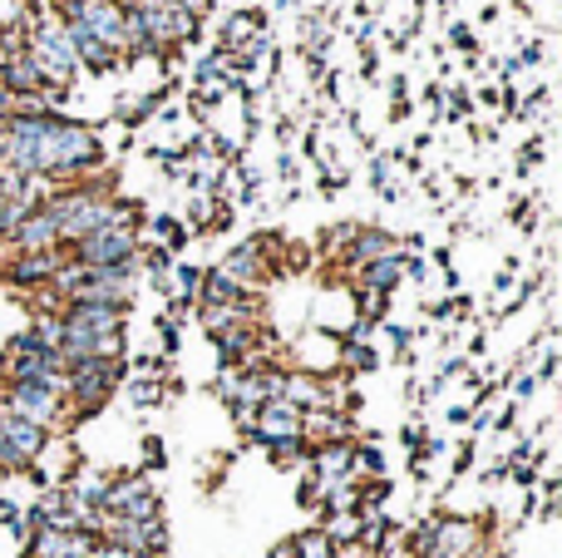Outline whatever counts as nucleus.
Segmentation results:
<instances>
[{
  "mask_svg": "<svg viewBox=\"0 0 562 558\" xmlns=\"http://www.w3.org/2000/svg\"><path fill=\"white\" fill-rule=\"evenodd\" d=\"M158 104H164V89H148V94H134V99H124V104H119V124L138 129V124H144V119H148V114H154Z\"/></svg>",
  "mask_w": 562,
  "mask_h": 558,
  "instance_id": "f8f14e48",
  "label": "nucleus"
},
{
  "mask_svg": "<svg viewBox=\"0 0 562 558\" xmlns=\"http://www.w3.org/2000/svg\"><path fill=\"white\" fill-rule=\"evenodd\" d=\"M262 306L257 302H233V306H198V326H203L207 336H223V332H233V326H243V322H262Z\"/></svg>",
  "mask_w": 562,
  "mask_h": 558,
  "instance_id": "9d476101",
  "label": "nucleus"
},
{
  "mask_svg": "<svg viewBox=\"0 0 562 558\" xmlns=\"http://www.w3.org/2000/svg\"><path fill=\"white\" fill-rule=\"evenodd\" d=\"M449 40H454L459 49H474V30L469 25H449Z\"/></svg>",
  "mask_w": 562,
  "mask_h": 558,
  "instance_id": "f3484780",
  "label": "nucleus"
},
{
  "mask_svg": "<svg viewBox=\"0 0 562 558\" xmlns=\"http://www.w3.org/2000/svg\"><path fill=\"white\" fill-rule=\"evenodd\" d=\"M217 272H223L227 282H237V287H243L247 297H257V292H262V287H267V282H272V277H277L272 267L262 263V253H257L252 243H237L233 253H227L223 263H217Z\"/></svg>",
  "mask_w": 562,
  "mask_h": 558,
  "instance_id": "39448f33",
  "label": "nucleus"
},
{
  "mask_svg": "<svg viewBox=\"0 0 562 558\" xmlns=\"http://www.w3.org/2000/svg\"><path fill=\"white\" fill-rule=\"evenodd\" d=\"M0 405L20 421L40 425L45 435L69 431V411H65V395L49 391V386H0Z\"/></svg>",
  "mask_w": 562,
  "mask_h": 558,
  "instance_id": "f03ea898",
  "label": "nucleus"
},
{
  "mask_svg": "<svg viewBox=\"0 0 562 558\" xmlns=\"http://www.w3.org/2000/svg\"><path fill=\"white\" fill-rule=\"evenodd\" d=\"M94 558H144V554L124 549V544H104V539H99V544H94Z\"/></svg>",
  "mask_w": 562,
  "mask_h": 558,
  "instance_id": "2eb2a0df",
  "label": "nucleus"
},
{
  "mask_svg": "<svg viewBox=\"0 0 562 558\" xmlns=\"http://www.w3.org/2000/svg\"><path fill=\"white\" fill-rule=\"evenodd\" d=\"M301 440H306V450H321V445H346L350 440V415L346 411L301 415Z\"/></svg>",
  "mask_w": 562,
  "mask_h": 558,
  "instance_id": "6e6552de",
  "label": "nucleus"
},
{
  "mask_svg": "<svg viewBox=\"0 0 562 558\" xmlns=\"http://www.w3.org/2000/svg\"><path fill=\"white\" fill-rule=\"evenodd\" d=\"M128 395H134V405H158L164 401V386L158 381H134L128 386Z\"/></svg>",
  "mask_w": 562,
  "mask_h": 558,
  "instance_id": "4468645a",
  "label": "nucleus"
},
{
  "mask_svg": "<svg viewBox=\"0 0 562 558\" xmlns=\"http://www.w3.org/2000/svg\"><path fill=\"white\" fill-rule=\"evenodd\" d=\"M144 450H148V465H164V440H144Z\"/></svg>",
  "mask_w": 562,
  "mask_h": 558,
  "instance_id": "6ab92c4d",
  "label": "nucleus"
},
{
  "mask_svg": "<svg viewBox=\"0 0 562 558\" xmlns=\"http://www.w3.org/2000/svg\"><path fill=\"white\" fill-rule=\"evenodd\" d=\"M104 514H114V520H164V500H158L154 480L148 475H114L109 480V494H104Z\"/></svg>",
  "mask_w": 562,
  "mask_h": 558,
  "instance_id": "7ed1b4c3",
  "label": "nucleus"
},
{
  "mask_svg": "<svg viewBox=\"0 0 562 558\" xmlns=\"http://www.w3.org/2000/svg\"><path fill=\"white\" fill-rule=\"evenodd\" d=\"M5 243H10V253H55V247H59V227H55V217L35 208V213H30L25 223L5 237Z\"/></svg>",
  "mask_w": 562,
  "mask_h": 558,
  "instance_id": "1a4fd4ad",
  "label": "nucleus"
},
{
  "mask_svg": "<svg viewBox=\"0 0 562 558\" xmlns=\"http://www.w3.org/2000/svg\"><path fill=\"white\" fill-rule=\"evenodd\" d=\"M55 15H69V10H79V5H89V0H45Z\"/></svg>",
  "mask_w": 562,
  "mask_h": 558,
  "instance_id": "a211bd4d",
  "label": "nucleus"
},
{
  "mask_svg": "<svg viewBox=\"0 0 562 558\" xmlns=\"http://www.w3.org/2000/svg\"><path fill=\"white\" fill-rule=\"evenodd\" d=\"M356 282H360V292H385V297H390L400 282H405V253L356 267Z\"/></svg>",
  "mask_w": 562,
  "mask_h": 558,
  "instance_id": "9b49d317",
  "label": "nucleus"
},
{
  "mask_svg": "<svg viewBox=\"0 0 562 558\" xmlns=\"http://www.w3.org/2000/svg\"><path fill=\"white\" fill-rule=\"evenodd\" d=\"M400 253H405V247H400L395 233H385V227H356V237H350V247H346V257H340V263L356 272V267L380 263V257H400Z\"/></svg>",
  "mask_w": 562,
  "mask_h": 558,
  "instance_id": "0eeeda50",
  "label": "nucleus"
},
{
  "mask_svg": "<svg viewBox=\"0 0 562 558\" xmlns=\"http://www.w3.org/2000/svg\"><path fill=\"white\" fill-rule=\"evenodd\" d=\"M138 247H144L138 227H99V233L79 237L75 247H65V257L79 267H144Z\"/></svg>",
  "mask_w": 562,
  "mask_h": 558,
  "instance_id": "f257e3e1",
  "label": "nucleus"
},
{
  "mask_svg": "<svg viewBox=\"0 0 562 558\" xmlns=\"http://www.w3.org/2000/svg\"><path fill=\"white\" fill-rule=\"evenodd\" d=\"M469 109H474V104H469V89H454V94H449V114H454V119H464Z\"/></svg>",
  "mask_w": 562,
  "mask_h": 558,
  "instance_id": "dca6fc26",
  "label": "nucleus"
},
{
  "mask_svg": "<svg viewBox=\"0 0 562 558\" xmlns=\"http://www.w3.org/2000/svg\"><path fill=\"white\" fill-rule=\"evenodd\" d=\"M154 233H158V247H164V253H178V247L188 243V227L178 223V217H158Z\"/></svg>",
  "mask_w": 562,
  "mask_h": 558,
  "instance_id": "ddd939ff",
  "label": "nucleus"
},
{
  "mask_svg": "<svg viewBox=\"0 0 562 558\" xmlns=\"http://www.w3.org/2000/svg\"><path fill=\"white\" fill-rule=\"evenodd\" d=\"M65 247H55V253H10L5 263H0V282L20 287V292H40V287L55 282V272L65 267Z\"/></svg>",
  "mask_w": 562,
  "mask_h": 558,
  "instance_id": "20e7f679",
  "label": "nucleus"
},
{
  "mask_svg": "<svg viewBox=\"0 0 562 558\" xmlns=\"http://www.w3.org/2000/svg\"><path fill=\"white\" fill-rule=\"evenodd\" d=\"M59 322L75 326V332H89V336H109V332H124L128 312L124 306H99V302H69L59 312Z\"/></svg>",
  "mask_w": 562,
  "mask_h": 558,
  "instance_id": "423d86ee",
  "label": "nucleus"
},
{
  "mask_svg": "<svg viewBox=\"0 0 562 558\" xmlns=\"http://www.w3.org/2000/svg\"><path fill=\"white\" fill-rule=\"evenodd\" d=\"M0 164H5V124H0Z\"/></svg>",
  "mask_w": 562,
  "mask_h": 558,
  "instance_id": "aec40b11",
  "label": "nucleus"
}]
</instances>
